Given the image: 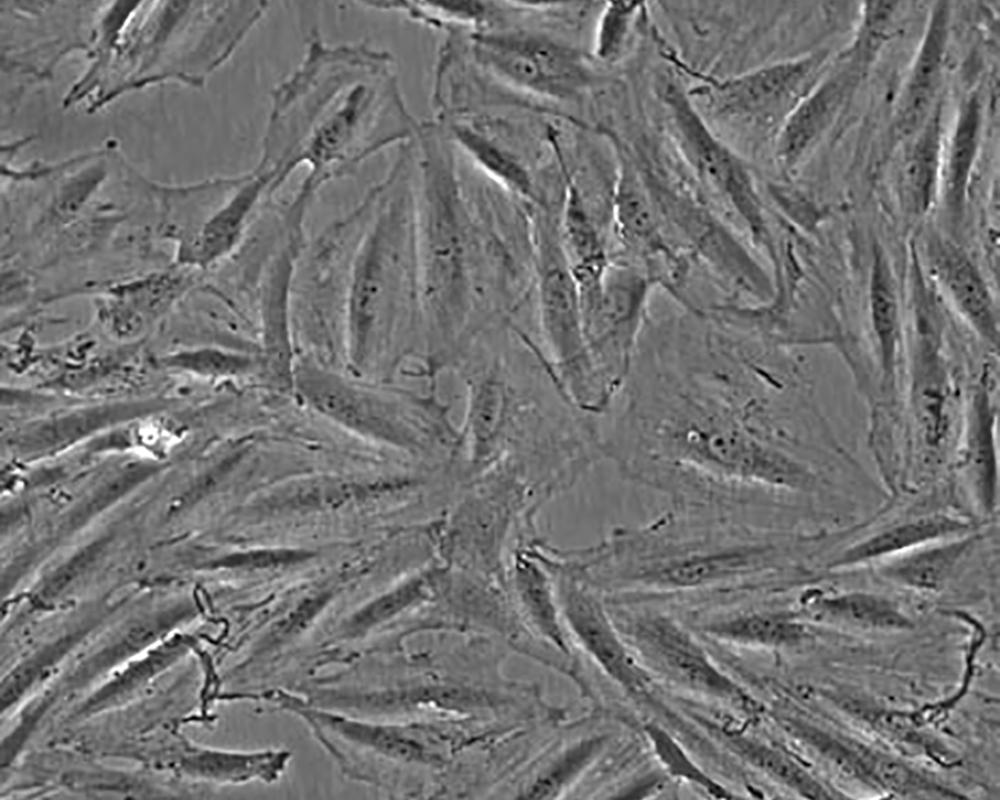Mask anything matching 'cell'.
I'll return each instance as SVG.
<instances>
[{
	"mask_svg": "<svg viewBox=\"0 0 1000 800\" xmlns=\"http://www.w3.org/2000/svg\"><path fill=\"white\" fill-rule=\"evenodd\" d=\"M975 537H963L945 543H932L902 553L883 568V574L893 581L918 589L939 588L975 542Z\"/></svg>",
	"mask_w": 1000,
	"mask_h": 800,
	"instance_id": "obj_23",
	"label": "cell"
},
{
	"mask_svg": "<svg viewBox=\"0 0 1000 800\" xmlns=\"http://www.w3.org/2000/svg\"><path fill=\"white\" fill-rule=\"evenodd\" d=\"M823 55L809 54L766 64L725 79L705 77L689 92L702 116L753 136L774 138L805 95Z\"/></svg>",
	"mask_w": 1000,
	"mask_h": 800,
	"instance_id": "obj_7",
	"label": "cell"
},
{
	"mask_svg": "<svg viewBox=\"0 0 1000 800\" xmlns=\"http://www.w3.org/2000/svg\"><path fill=\"white\" fill-rule=\"evenodd\" d=\"M494 698L484 690L449 683L372 685L361 679H334L324 690L323 704L342 714L385 720L424 709L470 712L490 707Z\"/></svg>",
	"mask_w": 1000,
	"mask_h": 800,
	"instance_id": "obj_11",
	"label": "cell"
},
{
	"mask_svg": "<svg viewBox=\"0 0 1000 800\" xmlns=\"http://www.w3.org/2000/svg\"><path fill=\"white\" fill-rule=\"evenodd\" d=\"M434 578L431 573L413 577L367 602L348 616L334 621L326 631L322 647H349L371 639L396 618L428 599L433 590Z\"/></svg>",
	"mask_w": 1000,
	"mask_h": 800,
	"instance_id": "obj_17",
	"label": "cell"
},
{
	"mask_svg": "<svg viewBox=\"0 0 1000 800\" xmlns=\"http://www.w3.org/2000/svg\"><path fill=\"white\" fill-rule=\"evenodd\" d=\"M516 587L524 612L534 628L552 645L568 652L551 587L545 574L523 562L516 569Z\"/></svg>",
	"mask_w": 1000,
	"mask_h": 800,
	"instance_id": "obj_28",
	"label": "cell"
},
{
	"mask_svg": "<svg viewBox=\"0 0 1000 800\" xmlns=\"http://www.w3.org/2000/svg\"><path fill=\"white\" fill-rule=\"evenodd\" d=\"M724 742L741 759L803 797L828 798L827 791L784 752L733 729H722Z\"/></svg>",
	"mask_w": 1000,
	"mask_h": 800,
	"instance_id": "obj_24",
	"label": "cell"
},
{
	"mask_svg": "<svg viewBox=\"0 0 1000 800\" xmlns=\"http://www.w3.org/2000/svg\"><path fill=\"white\" fill-rule=\"evenodd\" d=\"M821 613L833 620L866 629H908L909 619L889 600L869 593L854 592L826 598Z\"/></svg>",
	"mask_w": 1000,
	"mask_h": 800,
	"instance_id": "obj_29",
	"label": "cell"
},
{
	"mask_svg": "<svg viewBox=\"0 0 1000 800\" xmlns=\"http://www.w3.org/2000/svg\"><path fill=\"white\" fill-rule=\"evenodd\" d=\"M654 281L642 269L611 261L601 292L582 310L584 333L594 368L607 392L620 395L647 322Z\"/></svg>",
	"mask_w": 1000,
	"mask_h": 800,
	"instance_id": "obj_10",
	"label": "cell"
},
{
	"mask_svg": "<svg viewBox=\"0 0 1000 800\" xmlns=\"http://www.w3.org/2000/svg\"><path fill=\"white\" fill-rule=\"evenodd\" d=\"M725 307H726V306H725ZM726 308H727V307H726ZM727 309H728V308H727ZM728 310H729V309H728ZM729 311H730V310H729ZM730 313H731V312H730ZM731 314H732V313H731ZM732 315H733V314H732ZM733 317H734V315H733ZM734 318H735V317H734ZM735 321H736V319H735ZM736 323H737V321H736ZM737 326H738V323H737ZM738 330H739V326H738Z\"/></svg>",
	"mask_w": 1000,
	"mask_h": 800,
	"instance_id": "obj_36",
	"label": "cell"
},
{
	"mask_svg": "<svg viewBox=\"0 0 1000 800\" xmlns=\"http://www.w3.org/2000/svg\"><path fill=\"white\" fill-rule=\"evenodd\" d=\"M871 308L884 360L890 363L896 332V301L889 270L880 256H877L872 275Z\"/></svg>",
	"mask_w": 1000,
	"mask_h": 800,
	"instance_id": "obj_34",
	"label": "cell"
},
{
	"mask_svg": "<svg viewBox=\"0 0 1000 800\" xmlns=\"http://www.w3.org/2000/svg\"><path fill=\"white\" fill-rule=\"evenodd\" d=\"M791 552L777 528L666 506L643 523L616 527L591 564L618 590L690 594L756 589Z\"/></svg>",
	"mask_w": 1000,
	"mask_h": 800,
	"instance_id": "obj_3",
	"label": "cell"
},
{
	"mask_svg": "<svg viewBox=\"0 0 1000 800\" xmlns=\"http://www.w3.org/2000/svg\"><path fill=\"white\" fill-rule=\"evenodd\" d=\"M291 254L284 253L273 267L262 304L264 351L261 366L280 377H293L296 362L287 327V295L292 273Z\"/></svg>",
	"mask_w": 1000,
	"mask_h": 800,
	"instance_id": "obj_19",
	"label": "cell"
},
{
	"mask_svg": "<svg viewBox=\"0 0 1000 800\" xmlns=\"http://www.w3.org/2000/svg\"><path fill=\"white\" fill-rule=\"evenodd\" d=\"M476 59L506 84L554 101L575 100L595 79L586 54L531 30H493L472 37Z\"/></svg>",
	"mask_w": 1000,
	"mask_h": 800,
	"instance_id": "obj_8",
	"label": "cell"
},
{
	"mask_svg": "<svg viewBox=\"0 0 1000 800\" xmlns=\"http://www.w3.org/2000/svg\"><path fill=\"white\" fill-rule=\"evenodd\" d=\"M940 144L941 125L936 111L916 132L900 169L904 190L916 206L924 207L931 197L939 171Z\"/></svg>",
	"mask_w": 1000,
	"mask_h": 800,
	"instance_id": "obj_26",
	"label": "cell"
},
{
	"mask_svg": "<svg viewBox=\"0 0 1000 800\" xmlns=\"http://www.w3.org/2000/svg\"><path fill=\"white\" fill-rule=\"evenodd\" d=\"M416 123L391 55L370 44H330L313 30L298 66L272 91L256 169L279 189L307 170L295 198L309 204L326 183L410 141Z\"/></svg>",
	"mask_w": 1000,
	"mask_h": 800,
	"instance_id": "obj_2",
	"label": "cell"
},
{
	"mask_svg": "<svg viewBox=\"0 0 1000 800\" xmlns=\"http://www.w3.org/2000/svg\"><path fill=\"white\" fill-rule=\"evenodd\" d=\"M711 635L736 644L783 647L799 643L805 628L791 618L765 611H745L707 628Z\"/></svg>",
	"mask_w": 1000,
	"mask_h": 800,
	"instance_id": "obj_25",
	"label": "cell"
},
{
	"mask_svg": "<svg viewBox=\"0 0 1000 800\" xmlns=\"http://www.w3.org/2000/svg\"><path fill=\"white\" fill-rule=\"evenodd\" d=\"M274 180L256 168L227 177L220 204L206 218L181 260L206 268L228 255L240 242L257 212L277 191Z\"/></svg>",
	"mask_w": 1000,
	"mask_h": 800,
	"instance_id": "obj_13",
	"label": "cell"
},
{
	"mask_svg": "<svg viewBox=\"0 0 1000 800\" xmlns=\"http://www.w3.org/2000/svg\"><path fill=\"white\" fill-rule=\"evenodd\" d=\"M946 282L956 303L970 320L987 334L994 330L990 299L978 273L956 253L944 263Z\"/></svg>",
	"mask_w": 1000,
	"mask_h": 800,
	"instance_id": "obj_33",
	"label": "cell"
},
{
	"mask_svg": "<svg viewBox=\"0 0 1000 800\" xmlns=\"http://www.w3.org/2000/svg\"><path fill=\"white\" fill-rule=\"evenodd\" d=\"M158 364L213 378L243 376L261 367L260 360L249 354L212 346L167 353L158 359Z\"/></svg>",
	"mask_w": 1000,
	"mask_h": 800,
	"instance_id": "obj_30",
	"label": "cell"
},
{
	"mask_svg": "<svg viewBox=\"0 0 1000 800\" xmlns=\"http://www.w3.org/2000/svg\"><path fill=\"white\" fill-rule=\"evenodd\" d=\"M848 70L804 95L774 138V156L784 172L797 166L833 121L854 82Z\"/></svg>",
	"mask_w": 1000,
	"mask_h": 800,
	"instance_id": "obj_15",
	"label": "cell"
},
{
	"mask_svg": "<svg viewBox=\"0 0 1000 800\" xmlns=\"http://www.w3.org/2000/svg\"><path fill=\"white\" fill-rule=\"evenodd\" d=\"M628 634L640 655L676 684L695 693L752 709L754 703L719 670L700 645L672 619L661 614L639 617Z\"/></svg>",
	"mask_w": 1000,
	"mask_h": 800,
	"instance_id": "obj_12",
	"label": "cell"
},
{
	"mask_svg": "<svg viewBox=\"0 0 1000 800\" xmlns=\"http://www.w3.org/2000/svg\"><path fill=\"white\" fill-rule=\"evenodd\" d=\"M450 130L456 144L507 192L530 205L536 204L531 174L512 150L467 123H453Z\"/></svg>",
	"mask_w": 1000,
	"mask_h": 800,
	"instance_id": "obj_20",
	"label": "cell"
},
{
	"mask_svg": "<svg viewBox=\"0 0 1000 800\" xmlns=\"http://www.w3.org/2000/svg\"><path fill=\"white\" fill-rule=\"evenodd\" d=\"M535 236L534 302L540 347L560 385L592 412L612 399L592 363L583 325L579 291L560 237L559 219L533 217Z\"/></svg>",
	"mask_w": 1000,
	"mask_h": 800,
	"instance_id": "obj_6",
	"label": "cell"
},
{
	"mask_svg": "<svg viewBox=\"0 0 1000 800\" xmlns=\"http://www.w3.org/2000/svg\"><path fill=\"white\" fill-rule=\"evenodd\" d=\"M660 97L690 166L739 217L752 243L764 245L768 240L764 207L746 161L717 136L678 82H664Z\"/></svg>",
	"mask_w": 1000,
	"mask_h": 800,
	"instance_id": "obj_9",
	"label": "cell"
},
{
	"mask_svg": "<svg viewBox=\"0 0 1000 800\" xmlns=\"http://www.w3.org/2000/svg\"><path fill=\"white\" fill-rule=\"evenodd\" d=\"M968 527L964 521L948 515L919 517L887 528L847 548L831 566L844 567L897 555L963 532Z\"/></svg>",
	"mask_w": 1000,
	"mask_h": 800,
	"instance_id": "obj_18",
	"label": "cell"
},
{
	"mask_svg": "<svg viewBox=\"0 0 1000 800\" xmlns=\"http://www.w3.org/2000/svg\"><path fill=\"white\" fill-rule=\"evenodd\" d=\"M948 23V3L938 2L931 12L896 112L894 133L899 139L915 134L931 114L943 68Z\"/></svg>",
	"mask_w": 1000,
	"mask_h": 800,
	"instance_id": "obj_16",
	"label": "cell"
},
{
	"mask_svg": "<svg viewBox=\"0 0 1000 800\" xmlns=\"http://www.w3.org/2000/svg\"><path fill=\"white\" fill-rule=\"evenodd\" d=\"M605 738L590 737L560 752L520 790L519 798L559 797L601 751Z\"/></svg>",
	"mask_w": 1000,
	"mask_h": 800,
	"instance_id": "obj_27",
	"label": "cell"
},
{
	"mask_svg": "<svg viewBox=\"0 0 1000 800\" xmlns=\"http://www.w3.org/2000/svg\"><path fill=\"white\" fill-rule=\"evenodd\" d=\"M643 5L628 1L603 3L595 22L592 45L596 60L611 64L623 56Z\"/></svg>",
	"mask_w": 1000,
	"mask_h": 800,
	"instance_id": "obj_32",
	"label": "cell"
},
{
	"mask_svg": "<svg viewBox=\"0 0 1000 800\" xmlns=\"http://www.w3.org/2000/svg\"><path fill=\"white\" fill-rule=\"evenodd\" d=\"M179 290L180 279L167 274L135 282L105 306L104 323L120 339L135 338L151 318L173 301Z\"/></svg>",
	"mask_w": 1000,
	"mask_h": 800,
	"instance_id": "obj_22",
	"label": "cell"
},
{
	"mask_svg": "<svg viewBox=\"0 0 1000 800\" xmlns=\"http://www.w3.org/2000/svg\"><path fill=\"white\" fill-rule=\"evenodd\" d=\"M981 127V105L978 97H970L960 110L952 136L946 171L947 192L953 199L962 196L978 148Z\"/></svg>",
	"mask_w": 1000,
	"mask_h": 800,
	"instance_id": "obj_31",
	"label": "cell"
},
{
	"mask_svg": "<svg viewBox=\"0 0 1000 800\" xmlns=\"http://www.w3.org/2000/svg\"><path fill=\"white\" fill-rule=\"evenodd\" d=\"M563 613L583 649L616 684L628 693H644L649 678L589 591L573 585L565 594Z\"/></svg>",
	"mask_w": 1000,
	"mask_h": 800,
	"instance_id": "obj_14",
	"label": "cell"
},
{
	"mask_svg": "<svg viewBox=\"0 0 1000 800\" xmlns=\"http://www.w3.org/2000/svg\"><path fill=\"white\" fill-rule=\"evenodd\" d=\"M290 757L291 753L284 749H202L191 757L189 768L200 778L222 784L272 783L285 771Z\"/></svg>",
	"mask_w": 1000,
	"mask_h": 800,
	"instance_id": "obj_21",
	"label": "cell"
},
{
	"mask_svg": "<svg viewBox=\"0 0 1000 800\" xmlns=\"http://www.w3.org/2000/svg\"><path fill=\"white\" fill-rule=\"evenodd\" d=\"M646 732L652 742L655 753L671 774L685 779L714 797H732L723 786L710 779L695 766L667 733L653 724L646 726Z\"/></svg>",
	"mask_w": 1000,
	"mask_h": 800,
	"instance_id": "obj_35",
	"label": "cell"
},
{
	"mask_svg": "<svg viewBox=\"0 0 1000 800\" xmlns=\"http://www.w3.org/2000/svg\"><path fill=\"white\" fill-rule=\"evenodd\" d=\"M415 178L393 163L363 200L366 231L353 265L347 300L348 356L369 365L400 326L420 325L415 252Z\"/></svg>",
	"mask_w": 1000,
	"mask_h": 800,
	"instance_id": "obj_5",
	"label": "cell"
},
{
	"mask_svg": "<svg viewBox=\"0 0 1000 800\" xmlns=\"http://www.w3.org/2000/svg\"><path fill=\"white\" fill-rule=\"evenodd\" d=\"M451 153L418 160L415 252L427 367L454 366L491 321L486 261L473 197L457 178Z\"/></svg>",
	"mask_w": 1000,
	"mask_h": 800,
	"instance_id": "obj_4",
	"label": "cell"
},
{
	"mask_svg": "<svg viewBox=\"0 0 1000 800\" xmlns=\"http://www.w3.org/2000/svg\"><path fill=\"white\" fill-rule=\"evenodd\" d=\"M677 356L631 371L604 453L669 507L776 527L784 498L815 476L753 389Z\"/></svg>",
	"mask_w": 1000,
	"mask_h": 800,
	"instance_id": "obj_1",
	"label": "cell"
}]
</instances>
